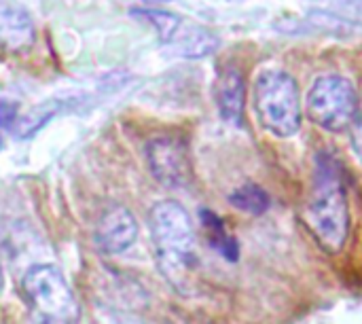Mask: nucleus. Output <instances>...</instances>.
Masks as SVG:
<instances>
[{"label": "nucleus", "instance_id": "obj_1", "mask_svg": "<svg viewBox=\"0 0 362 324\" xmlns=\"http://www.w3.org/2000/svg\"><path fill=\"white\" fill-rule=\"evenodd\" d=\"M303 221L325 253L337 255L344 250L350 236V208L341 163L331 153L316 157L314 185Z\"/></svg>", "mask_w": 362, "mask_h": 324}, {"label": "nucleus", "instance_id": "obj_2", "mask_svg": "<svg viewBox=\"0 0 362 324\" xmlns=\"http://www.w3.org/2000/svg\"><path fill=\"white\" fill-rule=\"evenodd\" d=\"M148 227L161 274L174 289L185 293L197 263L189 212L178 202H159L148 214Z\"/></svg>", "mask_w": 362, "mask_h": 324}, {"label": "nucleus", "instance_id": "obj_3", "mask_svg": "<svg viewBox=\"0 0 362 324\" xmlns=\"http://www.w3.org/2000/svg\"><path fill=\"white\" fill-rule=\"evenodd\" d=\"M21 295L34 324H78L81 306L55 265H32L21 278Z\"/></svg>", "mask_w": 362, "mask_h": 324}, {"label": "nucleus", "instance_id": "obj_4", "mask_svg": "<svg viewBox=\"0 0 362 324\" xmlns=\"http://www.w3.org/2000/svg\"><path fill=\"white\" fill-rule=\"evenodd\" d=\"M259 123L276 138H293L301 129V102L295 79L284 70H265L255 83Z\"/></svg>", "mask_w": 362, "mask_h": 324}, {"label": "nucleus", "instance_id": "obj_5", "mask_svg": "<svg viewBox=\"0 0 362 324\" xmlns=\"http://www.w3.org/2000/svg\"><path fill=\"white\" fill-rule=\"evenodd\" d=\"M361 98L354 85L339 74H325L308 91V115L327 132H344L354 125Z\"/></svg>", "mask_w": 362, "mask_h": 324}, {"label": "nucleus", "instance_id": "obj_6", "mask_svg": "<svg viewBox=\"0 0 362 324\" xmlns=\"http://www.w3.org/2000/svg\"><path fill=\"white\" fill-rule=\"evenodd\" d=\"M146 161L153 176L170 189H182L193 178L189 146L178 136H157L146 144Z\"/></svg>", "mask_w": 362, "mask_h": 324}, {"label": "nucleus", "instance_id": "obj_7", "mask_svg": "<svg viewBox=\"0 0 362 324\" xmlns=\"http://www.w3.org/2000/svg\"><path fill=\"white\" fill-rule=\"evenodd\" d=\"M138 238V223L125 206H110L95 225V244L106 255H121Z\"/></svg>", "mask_w": 362, "mask_h": 324}, {"label": "nucleus", "instance_id": "obj_8", "mask_svg": "<svg viewBox=\"0 0 362 324\" xmlns=\"http://www.w3.org/2000/svg\"><path fill=\"white\" fill-rule=\"evenodd\" d=\"M34 42V23L19 2L0 0V47L21 51Z\"/></svg>", "mask_w": 362, "mask_h": 324}, {"label": "nucleus", "instance_id": "obj_9", "mask_svg": "<svg viewBox=\"0 0 362 324\" xmlns=\"http://www.w3.org/2000/svg\"><path fill=\"white\" fill-rule=\"evenodd\" d=\"M244 74L238 66H227L218 72L214 83V100L221 117L227 123L238 125L244 115Z\"/></svg>", "mask_w": 362, "mask_h": 324}, {"label": "nucleus", "instance_id": "obj_10", "mask_svg": "<svg viewBox=\"0 0 362 324\" xmlns=\"http://www.w3.org/2000/svg\"><path fill=\"white\" fill-rule=\"evenodd\" d=\"M218 36L204 28V25H197V23H187L182 21L180 30L176 32V36L170 40V51L178 57H187V59H199V57H206L210 53L216 51L218 47Z\"/></svg>", "mask_w": 362, "mask_h": 324}, {"label": "nucleus", "instance_id": "obj_11", "mask_svg": "<svg viewBox=\"0 0 362 324\" xmlns=\"http://www.w3.org/2000/svg\"><path fill=\"white\" fill-rule=\"evenodd\" d=\"M62 110V102L59 100H51V102H42L38 106H34L30 112L17 117V121L13 123V134L17 138H30L34 136L38 129H42L57 112Z\"/></svg>", "mask_w": 362, "mask_h": 324}, {"label": "nucleus", "instance_id": "obj_12", "mask_svg": "<svg viewBox=\"0 0 362 324\" xmlns=\"http://www.w3.org/2000/svg\"><path fill=\"white\" fill-rule=\"evenodd\" d=\"M202 223L206 227V236H208V242L212 244V248L227 261H235L238 255H240V246L238 242L229 236V231L225 229L223 221L210 212V210H202Z\"/></svg>", "mask_w": 362, "mask_h": 324}, {"label": "nucleus", "instance_id": "obj_13", "mask_svg": "<svg viewBox=\"0 0 362 324\" xmlns=\"http://www.w3.org/2000/svg\"><path fill=\"white\" fill-rule=\"evenodd\" d=\"M229 202L233 208H238L240 212H246V214H255V216H261L269 210L272 206V197L269 193L255 185V183H246L242 187H238L235 191H231L229 195Z\"/></svg>", "mask_w": 362, "mask_h": 324}, {"label": "nucleus", "instance_id": "obj_14", "mask_svg": "<svg viewBox=\"0 0 362 324\" xmlns=\"http://www.w3.org/2000/svg\"><path fill=\"white\" fill-rule=\"evenodd\" d=\"M132 13L144 21H148L155 30H157V36L163 45H170V40L176 36V32L180 30L182 21L178 15L174 13H168V11H157V8H132Z\"/></svg>", "mask_w": 362, "mask_h": 324}, {"label": "nucleus", "instance_id": "obj_15", "mask_svg": "<svg viewBox=\"0 0 362 324\" xmlns=\"http://www.w3.org/2000/svg\"><path fill=\"white\" fill-rule=\"evenodd\" d=\"M15 121H17V104L8 100H0V129L4 127L11 129Z\"/></svg>", "mask_w": 362, "mask_h": 324}, {"label": "nucleus", "instance_id": "obj_16", "mask_svg": "<svg viewBox=\"0 0 362 324\" xmlns=\"http://www.w3.org/2000/svg\"><path fill=\"white\" fill-rule=\"evenodd\" d=\"M352 149H354L356 157L362 161V102L358 108V117L352 125Z\"/></svg>", "mask_w": 362, "mask_h": 324}]
</instances>
